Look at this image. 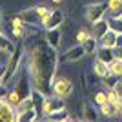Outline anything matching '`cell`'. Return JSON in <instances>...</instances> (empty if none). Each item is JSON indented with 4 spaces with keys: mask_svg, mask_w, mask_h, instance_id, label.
<instances>
[{
    "mask_svg": "<svg viewBox=\"0 0 122 122\" xmlns=\"http://www.w3.org/2000/svg\"><path fill=\"white\" fill-rule=\"evenodd\" d=\"M117 31H113V29H109V31H106L104 35L98 38V44L100 46H104V47H115L117 46Z\"/></svg>",
    "mask_w": 122,
    "mask_h": 122,
    "instance_id": "16",
    "label": "cell"
},
{
    "mask_svg": "<svg viewBox=\"0 0 122 122\" xmlns=\"http://www.w3.org/2000/svg\"><path fill=\"white\" fill-rule=\"evenodd\" d=\"M86 49H84V46L82 44H73V46H69L67 49H64L60 53V64H75V62L82 60L84 56H86Z\"/></svg>",
    "mask_w": 122,
    "mask_h": 122,
    "instance_id": "5",
    "label": "cell"
},
{
    "mask_svg": "<svg viewBox=\"0 0 122 122\" xmlns=\"http://www.w3.org/2000/svg\"><path fill=\"white\" fill-rule=\"evenodd\" d=\"M91 69H93V73H95L100 80H104V78H107V76L111 75V71H109V62L102 60V58H98V56H95Z\"/></svg>",
    "mask_w": 122,
    "mask_h": 122,
    "instance_id": "9",
    "label": "cell"
},
{
    "mask_svg": "<svg viewBox=\"0 0 122 122\" xmlns=\"http://www.w3.org/2000/svg\"><path fill=\"white\" fill-rule=\"evenodd\" d=\"M33 29H35V25L27 24L20 15L9 16L7 22H5V27H4V31L13 38V40H22V38H25V35H27L29 31H33Z\"/></svg>",
    "mask_w": 122,
    "mask_h": 122,
    "instance_id": "2",
    "label": "cell"
},
{
    "mask_svg": "<svg viewBox=\"0 0 122 122\" xmlns=\"http://www.w3.org/2000/svg\"><path fill=\"white\" fill-rule=\"evenodd\" d=\"M98 113H100L102 117H107V118H111V117H118V111H117V107L113 106L111 102H106V104L98 106Z\"/></svg>",
    "mask_w": 122,
    "mask_h": 122,
    "instance_id": "18",
    "label": "cell"
},
{
    "mask_svg": "<svg viewBox=\"0 0 122 122\" xmlns=\"http://www.w3.org/2000/svg\"><path fill=\"white\" fill-rule=\"evenodd\" d=\"M25 67L31 76L33 87L44 95H51L53 78L60 69V51L51 46L46 36L35 33L25 47Z\"/></svg>",
    "mask_w": 122,
    "mask_h": 122,
    "instance_id": "1",
    "label": "cell"
},
{
    "mask_svg": "<svg viewBox=\"0 0 122 122\" xmlns=\"http://www.w3.org/2000/svg\"><path fill=\"white\" fill-rule=\"evenodd\" d=\"M0 49H2V53H5V55H13V53L16 51L15 40H13L5 31L2 33V36H0Z\"/></svg>",
    "mask_w": 122,
    "mask_h": 122,
    "instance_id": "12",
    "label": "cell"
},
{
    "mask_svg": "<svg viewBox=\"0 0 122 122\" xmlns=\"http://www.w3.org/2000/svg\"><path fill=\"white\" fill-rule=\"evenodd\" d=\"M118 117H120V118H122V111H120V113H118Z\"/></svg>",
    "mask_w": 122,
    "mask_h": 122,
    "instance_id": "28",
    "label": "cell"
},
{
    "mask_svg": "<svg viewBox=\"0 0 122 122\" xmlns=\"http://www.w3.org/2000/svg\"><path fill=\"white\" fill-rule=\"evenodd\" d=\"M62 107H66V100L60 97H56V95H47L46 100H44V106H42V118L47 117L49 113L56 111V109H62Z\"/></svg>",
    "mask_w": 122,
    "mask_h": 122,
    "instance_id": "7",
    "label": "cell"
},
{
    "mask_svg": "<svg viewBox=\"0 0 122 122\" xmlns=\"http://www.w3.org/2000/svg\"><path fill=\"white\" fill-rule=\"evenodd\" d=\"M109 18V27L117 33H122V18H113V16H107Z\"/></svg>",
    "mask_w": 122,
    "mask_h": 122,
    "instance_id": "24",
    "label": "cell"
},
{
    "mask_svg": "<svg viewBox=\"0 0 122 122\" xmlns=\"http://www.w3.org/2000/svg\"><path fill=\"white\" fill-rule=\"evenodd\" d=\"M89 29H91V35L97 36V38H100L106 31H109L111 27H109V18L107 16H104V18H100V20L93 22V24H89Z\"/></svg>",
    "mask_w": 122,
    "mask_h": 122,
    "instance_id": "10",
    "label": "cell"
},
{
    "mask_svg": "<svg viewBox=\"0 0 122 122\" xmlns=\"http://www.w3.org/2000/svg\"><path fill=\"white\" fill-rule=\"evenodd\" d=\"M20 16L24 18L25 22H27V24H31V25H40V27H42L40 18H38V15H36L35 7H27V9H22V11H20Z\"/></svg>",
    "mask_w": 122,
    "mask_h": 122,
    "instance_id": "15",
    "label": "cell"
},
{
    "mask_svg": "<svg viewBox=\"0 0 122 122\" xmlns=\"http://www.w3.org/2000/svg\"><path fill=\"white\" fill-rule=\"evenodd\" d=\"M73 91H75L73 80L67 75H62V73L58 71L55 75V78H53V84H51V95H56V97L67 100V98L73 97Z\"/></svg>",
    "mask_w": 122,
    "mask_h": 122,
    "instance_id": "3",
    "label": "cell"
},
{
    "mask_svg": "<svg viewBox=\"0 0 122 122\" xmlns=\"http://www.w3.org/2000/svg\"><path fill=\"white\" fill-rule=\"evenodd\" d=\"M109 71H111L113 76H117V78H122V58H113L109 62Z\"/></svg>",
    "mask_w": 122,
    "mask_h": 122,
    "instance_id": "21",
    "label": "cell"
},
{
    "mask_svg": "<svg viewBox=\"0 0 122 122\" xmlns=\"http://www.w3.org/2000/svg\"><path fill=\"white\" fill-rule=\"evenodd\" d=\"M82 111H84V113H82V117L87 118V120H97L98 115H100V113H97L98 107H97V104H95V102H84Z\"/></svg>",
    "mask_w": 122,
    "mask_h": 122,
    "instance_id": "14",
    "label": "cell"
},
{
    "mask_svg": "<svg viewBox=\"0 0 122 122\" xmlns=\"http://www.w3.org/2000/svg\"><path fill=\"white\" fill-rule=\"evenodd\" d=\"M0 122H18L16 106L4 97H0Z\"/></svg>",
    "mask_w": 122,
    "mask_h": 122,
    "instance_id": "6",
    "label": "cell"
},
{
    "mask_svg": "<svg viewBox=\"0 0 122 122\" xmlns=\"http://www.w3.org/2000/svg\"><path fill=\"white\" fill-rule=\"evenodd\" d=\"M82 46H84V49H86L87 55L95 56V55H97V49H98V46H100V44H98V38H97V36H93V35H91L86 42H84V44H82Z\"/></svg>",
    "mask_w": 122,
    "mask_h": 122,
    "instance_id": "17",
    "label": "cell"
},
{
    "mask_svg": "<svg viewBox=\"0 0 122 122\" xmlns=\"http://www.w3.org/2000/svg\"><path fill=\"white\" fill-rule=\"evenodd\" d=\"M89 36H91V29L89 27H80L75 33V44H84Z\"/></svg>",
    "mask_w": 122,
    "mask_h": 122,
    "instance_id": "22",
    "label": "cell"
},
{
    "mask_svg": "<svg viewBox=\"0 0 122 122\" xmlns=\"http://www.w3.org/2000/svg\"><path fill=\"white\" fill-rule=\"evenodd\" d=\"M113 51H115V56H117V58H122V46L113 47Z\"/></svg>",
    "mask_w": 122,
    "mask_h": 122,
    "instance_id": "25",
    "label": "cell"
},
{
    "mask_svg": "<svg viewBox=\"0 0 122 122\" xmlns=\"http://www.w3.org/2000/svg\"><path fill=\"white\" fill-rule=\"evenodd\" d=\"M62 24H64V11L56 7V9H51L49 16L42 22V29H44V31L55 29V27H60Z\"/></svg>",
    "mask_w": 122,
    "mask_h": 122,
    "instance_id": "8",
    "label": "cell"
},
{
    "mask_svg": "<svg viewBox=\"0 0 122 122\" xmlns=\"http://www.w3.org/2000/svg\"><path fill=\"white\" fill-rule=\"evenodd\" d=\"M107 16V4L106 2H91V4L86 5V9H84V18H86L87 24H93V22L100 20Z\"/></svg>",
    "mask_w": 122,
    "mask_h": 122,
    "instance_id": "4",
    "label": "cell"
},
{
    "mask_svg": "<svg viewBox=\"0 0 122 122\" xmlns=\"http://www.w3.org/2000/svg\"><path fill=\"white\" fill-rule=\"evenodd\" d=\"M44 118H47V120H67L69 118V111H67V107H62V109H56V111H53V113H49L47 117H44Z\"/></svg>",
    "mask_w": 122,
    "mask_h": 122,
    "instance_id": "20",
    "label": "cell"
},
{
    "mask_svg": "<svg viewBox=\"0 0 122 122\" xmlns=\"http://www.w3.org/2000/svg\"><path fill=\"white\" fill-rule=\"evenodd\" d=\"M44 36H46V40L49 42V44L55 47V49L60 51V46H62V29H60V27L47 29L46 33H44Z\"/></svg>",
    "mask_w": 122,
    "mask_h": 122,
    "instance_id": "11",
    "label": "cell"
},
{
    "mask_svg": "<svg viewBox=\"0 0 122 122\" xmlns=\"http://www.w3.org/2000/svg\"><path fill=\"white\" fill-rule=\"evenodd\" d=\"M51 2H53V4H55V5H60L62 2H64V0H51Z\"/></svg>",
    "mask_w": 122,
    "mask_h": 122,
    "instance_id": "27",
    "label": "cell"
},
{
    "mask_svg": "<svg viewBox=\"0 0 122 122\" xmlns=\"http://www.w3.org/2000/svg\"><path fill=\"white\" fill-rule=\"evenodd\" d=\"M35 11H36V15H38V18H40V24L46 20L47 16H49V13H51V9L47 5H35Z\"/></svg>",
    "mask_w": 122,
    "mask_h": 122,
    "instance_id": "23",
    "label": "cell"
},
{
    "mask_svg": "<svg viewBox=\"0 0 122 122\" xmlns=\"http://www.w3.org/2000/svg\"><path fill=\"white\" fill-rule=\"evenodd\" d=\"M117 46H122V33L117 35ZM117 46H115V47H117Z\"/></svg>",
    "mask_w": 122,
    "mask_h": 122,
    "instance_id": "26",
    "label": "cell"
},
{
    "mask_svg": "<svg viewBox=\"0 0 122 122\" xmlns=\"http://www.w3.org/2000/svg\"><path fill=\"white\" fill-rule=\"evenodd\" d=\"M98 58H102V60H106V62H111L113 58H115V51H113V47H104V46H98L97 49V55Z\"/></svg>",
    "mask_w": 122,
    "mask_h": 122,
    "instance_id": "19",
    "label": "cell"
},
{
    "mask_svg": "<svg viewBox=\"0 0 122 122\" xmlns=\"http://www.w3.org/2000/svg\"><path fill=\"white\" fill-rule=\"evenodd\" d=\"M107 4V16L122 18V0H106Z\"/></svg>",
    "mask_w": 122,
    "mask_h": 122,
    "instance_id": "13",
    "label": "cell"
}]
</instances>
